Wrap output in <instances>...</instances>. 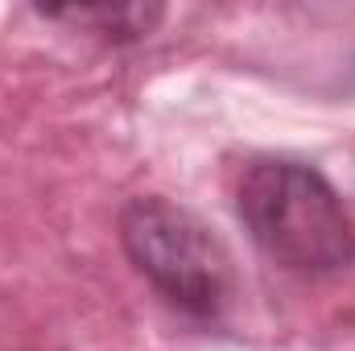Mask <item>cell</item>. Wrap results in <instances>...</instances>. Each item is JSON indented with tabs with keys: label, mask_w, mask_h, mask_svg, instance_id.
I'll use <instances>...</instances> for the list:
<instances>
[{
	"label": "cell",
	"mask_w": 355,
	"mask_h": 351,
	"mask_svg": "<svg viewBox=\"0 0 355 351\" xmlns=\"http://www.w3.org/2000/svg\"><path fill=\"white\" fill-rule=\"evenodd\" d=\"M240 219L268 261L293 273H335L355 257L343 198L302 162H252L240 178Z\"/></svg>",
	"instance_id": "obj_1"
},
{
	"label": "cell",
	"mask_w": 355,
	"mask_h": 351,
	"mask_svg": "<svg viewBox=\"0 0 355 351\" xmlns=\"http://www.w3.org/2000/svg\"><path fill=\"white\" fill-rule=\"evenodd\" d=\"M120 240L132 264L194 318H219L232 293V268L211 228L162 194H141L120 211Z\"/></svg>",
	"instance_id": "obj_2"
},
{
	"label": "cell",
	"mask_w": 355,
	"mask_h": 351,
	"mask_svg": "<svg viewBox=\"0 0 355 351\" xmlns=\"http://www.w3.org/2000/svg\"><path fill=\"white\" fill-rule=\"evenodd\" d=\"M50 17H67V21H83L99 25L103 37H141L162 21V8H58Z\"/></svg>",
	"instance_id": "obj_3"
}]
</instances>
